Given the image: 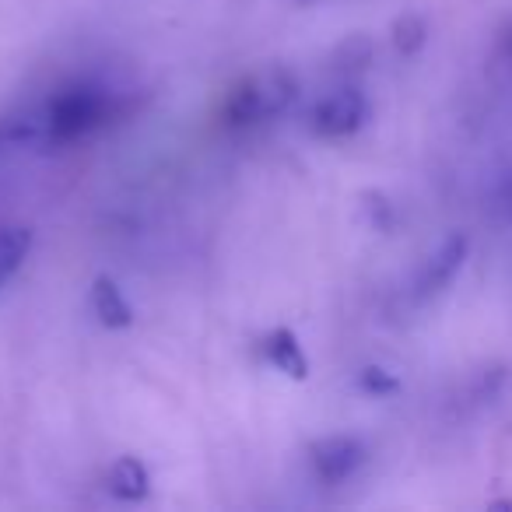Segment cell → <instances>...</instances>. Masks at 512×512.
<instances>
[{"label":"cell","mask_w":512,"mask_h":512,"mask_svg":"<svg viewBox=\"0 0 512 512\" xmlns=\"http://www.w3.org/2000/svg\"><path fill=\"white\" fill-rule=\"evenodd\" d=\"M295 99H299V81L288 71L278 67V71L253 74V78L239 81L228 92L225 106H221V123L235 130L256 127V123H267L274 116H281Z\"/></svg>","instance_id":"obj_1"},{"label":"cell","mask_w":512,"mask_h":512,"mask_svg":"<svg viewBox=\"0 0 512 512\" xmlns=\"http://www.w3.org/2000/svg\"><path fill=\"white\" fill-rule=\"evenodd\" d=\"M113 113V95L95 85H74L53 95L50 106L43 109V137L53 144H71L78 137L99 130Z\"/></svg>","instance_id":"obj_2"},{"label":"cell","mask_w":512,"mask_h":512,"mask_svg":"<svg viewBox=\"0 0 512 512\" xmlns=\"http://www.w3.org/2000/svg\"><path fill=\"white\" fill-rule=\"evenodd\" d=\"M365 120H369V99L358 88H341V92L323 95L313 106V113H309L313 134L327 137V141L358 134L365 127Z\"/></svg>","instance_id":"obj_3"},{"label":"cell","mask_w":512,"mask_h":512,"mask_svg":"<svg viewBox=\"0 0 512 512\" xmlns=\"http://www.w3.org/2000/svg\"><path fill=\"white\" fill-rule=\"evenodd\" d=\"M369 460V449L355 435H323L309 446V467L323 484H344Z\"/></svg>","instance_id":"obj_4"},{"label":"cell","mask_w":512,"mask_h":512,"mask_svg":"<svg viewBox=\"0 0 512 512\" xmlns=\"http://www.w3.org/2000/svg\"><path fill=\"white\" fill-rule=\"evenodd\" d=\"M467 253H470L467 235L456 232V235H449V239H442L439 249H435L425 264H421V271L414 274V285H411L414 299L428 302V299H435V295L446 292V288L456 281V274L463 271V264H467Z\"/></svg>","instance_id":"obj_5"},{"label":"cell","mask_w":512,"mask_h":512,"mask_svg":"<svg viewBox=\"0 0 512 512\" xmlns=\"http://www.w3.org/2000/svg\"><path fill=\"white\" fill-rule=\"evenodd\" d=\"M106 488L120 502H144L151 495V474L137 456H120V460L109 467Z\"/></svg>","instance_id":"obj_6"},{"label":"cell","mask_w":512,"mask_h":512,"mask_svg":"<svg viewBox=\"0 0 512 512\" xmlns=\"http://www.w3.org/2000/svg\"><path fill=\"white\" fill-rule=\"evenodd\" d=\"M264 355H267V362L278 372H285V376H292V379L309 376V358L292 330H285V327L271 330V334L264 337Z\"/></svg>","instance_id":"obj_7"},{"label":"cell","mask_w":512,"mask_h":512,"mask_svg":"<svg viewBox=\"0 0 512 512\" xmlns=\"http://www.w3.org/2000/svg\"><path fill=\"white\" fill-rule=\"evenodd\" d=\"M92 313L109 330H123L134 323V309H130L127 295L120 292V285L113 278H99L92 285Z\"/></svg>","instance_id":"obj_8"},{"label":"cell","mask_w":512,"mask_h":512,"mask_svg":"<svg viewBox=\"0 0 512 512\" xmlns=\"http://www.w3.org/2000/svg\"><path fill=\"white\" fill-rule=\"evenodd\" d=\"M32 249V232L22 225L0 228V288L8 285L18 274V267L25 264V256Z\"/></svg>","instance_id":"obj_9"},{"label":"cell","mask_w":512,"mask_h":512,"mask_svg":"<svg viewBox=\"0 0 512 512\" xmlns=\"http://www.w3.org/2000/svg\"><path fill=\"white\" fill-rule=\"evenodd\" d=\"M43 137V113H8L0 116V148H18Z\"/></svg>","instance_id":"obj_10"},{"label":"cell","mask_w":512,"mask_h":512,"mask_svg":"<svg viewBox=\"0 0 512 512\" xmlns=\"http://www.w3.org/2000/svg\"><path fill=\"white\" fill-rule=\"evenodd\" d=\"M390 39H393V46H397L400 57H414V53H421V46L428 43V22L421 15L397 18Z\"/></svg>","instance_id":"obj_11"},{"label":"cell","mask_w":512,"mask_h":512,"mask_svg":"<svg viewBox=\"0 0 512 512\" xmlns=\"http://www.w3.org/2000/svg\"><path fill=\"white\" fill-rule=\"evenodd\" d=\"M358 386H362L369 397H390V393L400 390V379L393 372L379 369V365H369V369L358 372Z\"/></svg>","instance_id":"obj_12"},{"label":"cell","mask_w":512,"mask_h":512,"mask_svg":"<svg viewBox=\"0 0 512 512\" xmlns=\"http://www.w3.org/2000/svg\"><path fill=\"white\" fill-rule=\"evenodd\" d=\"M498 50H502L505 57L512 60V18H509V22H505V29L498 32Z\"/></svg>","instance_id":"obj_13"}]
</instances>
